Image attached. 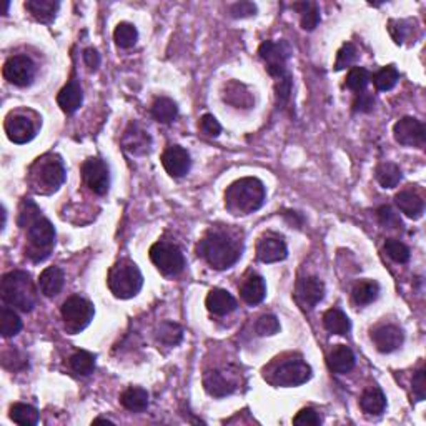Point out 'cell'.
Instances as JSON below:
<instances>
[{
    "mask_svg": "<svg viewBox=\"0 0 426 426\" xmlns=\"http://www.w3.org/2000/svg\"><path fill=\"white\" fill-rule=\"evenodd\" d=\"M240 297L243 298V302L248 305H258L262 303L267 297V285L265 280L260 275H251L248 277L243 285L240 287Z\"/></svg>",
    "mask_w": 426,
    "mask_h": 426,
    "instance_id": "obj_25",
    "label": "cell"
},
{
    "mask_svg": "<svg viewBox=\"0 0 426 426\" xmlns=\"http://www.w3.org/2000/svg\"><path fill=\"white\" fill-rule=\"evenodd\" d=\"M295 295L303 309H315L325 297V285L317 277H306L298 282Z\"/></svg>",
    "mask_w": 426,
    "mask_h": 426,
    "instance_id": "obj_17",
    "label": "cell"
},
{
    "mask_svg": "<svg viewBox=\"0 0 426 426\" xmlns=\"http://www.w3.org/2000/svg\"><path fill=\"white\" fill-rule=\"evenodd\" d=\"M205 303H207L208 311L213 315H218V317H223V315H228L236 310V300L223 288H213L210 293L207 295Z\"/></svg>",
    "mask_w": 426,
    "mask_h": 426,
    "instance_id": "obj_21",
    "label": "cell"
},
{
    "mask_svg": "<svg viewBox=\"0 0 426 426\" xmlns=\"http://www.w3.org/2000/svg\"><path fill=\"white\" fill-rule=\"evenodd\" d=\"M181 338H183V330L175 322H164L157 328V340L165 346H177Z\"/></svg>",
    "mask_w": 426,
    "mask_h": 426,
    "instance_id": "obj_35",
    "label": "cell"
},
{
    "mask_svg": "<svg viewBox=\"0 0 426 426\" xmlns=\"http://www.w3.org/2000/svg\"><path fill=\"white\" fill-rule=\"evenodd\" d=\"M122 145L132 155H145L152 147V139L147 130L142 128L139 124H130L122 137Z\"/></svg>",
    "mask_w": 426,
    "mask_h": 426,
    "instance_id": "obj_19",
    "label": "cell"
},
{
    "mask_svg": "<svg viewBox=\"0 0 426 426\" xmlns=\"http://www.w3.org/2000/svg\"><path fill=\"white\" fill-rule=\"evenodd\" d=\"M10 420L22 426H34L38 423V412L32 405L14 403L10 406Z\"/></svg>",
    "mask_w": 426,
    "mask_h": 426,
    "instance_id": "obj_34",
    "label": "cell"
},
{
    "mask_svg": "<svg viewBox=\"0 0 426 426\" xmlns=\"http://www.w3.org/2000/svg\"><path fill=\"white\" fill-rule=\"evenodd\" d=\"M150 260L167 277L179 275L185 268V256L177 245L168 242H157L150 248Z\"/></svg>",
    "mask_w": 426,
    "mask_h": 426,
    "instance_id": "obj_9",
    "label": "cell"
},
{
    "mask_svg": "<svg viewBox=\"0 0 426 426\" xmlns=\"http://www.w3.org/2000/svg\"><path fill=\"white\" fill-rule=\"evenodd\" d=\"M152 115L160 124H172L177 115H179V106H177L172 98H157L152 105Z\"/></svg>",
    "mask_w": 426,
    "mask_h": 426,
    "instance_id": "obj_31",
    "label": "cell"
},
{
    "mask_svg": "<svg viewBox=\"0 0 426 426\" xmlns=\"http://www.w3.org/2000/svg\"><path fill=\"white\" fill-rule=\"evenodd\" d=\"M65 283V275L64 271L58 267H49L42 271L41 277H38V288L45 297L52 298L57 297L62 291Z\"/></svg>",
    "mask_w": 426,
    "mask_h": 426,
    "instance_id": "obj_23",
    "label": "cell"
},
{
    "mask_svg": "<svg viewBox=\"0 0 426 426\" xmlns=\"http://www.w3.org/2000/svg\"><path fill=\"white\" fill-rule=\"evenodd\" d=\"M60 3L52 0H29L25 2V9L34 15L35 21L42 23H50L55 19Z\"/></svg>",
    "mask_w": 426,
    "mask_h": 426,
    "instance_id": "obj_28",
    "label": "cell"
},
{
    "mask_svg": "<svg viewBox=\"0 0 426 426\" xmlns=\"http://www.w3.org/2000/svg\"><path fill=\"white\" fill-rule=\"evenodd\" d=\"M377 180L383 188H394L401 180V170L396 164L385 161L377 167Z\"/></svg>",
    "mask_w": 426,
    "mask_h": 426,
    "instance_id": "obj_36",
    "label": "cell"
},
{
    "mask_svg": "<svg viewBox=\"0 0 426 426\" xmlns=\"http://www.w3.org/2000/svg\"><path fill=\"white\" fill-rule=\"evenodd\" d=\"M82 102H84V92H82V87L75 78L70 80L57 96L58 106H60L65 113H69V115L80 109Z\"/></svg>",
    "mask_w": 426,
    "mask_h": 426,
    "instance_id": "obj_22",
    "label": "cell"
},
{
    "mask_svg": "<svg viewBox=\"0 0 426 426\" xmlns=\"http://www.w3.org/2000/svg\"><path fill=\"white\" fill-rule=\"evenodd\" d=\"M260 57L267 64L268 74L273 78H282L288 75L287 72V60L290 58V45L285 41H267L260 45L258 49Z\"/></svg>",
    "mask_w": 426,
    "mask_h": 426,
    "instance_id": "obj_10",
    "label": "cell"
},
{
    "mask_svg": "<svg viewBox=\"0 0 426 426\" xmlns=\"http://www.w3.org/2000/svg\"><path fill=\"white\" fill-rule=\"evenodd\" d=\"M5 133L14 144H29L35 137V125L27 117L14 115L5 120Z\"/></svg>",
    "mask_w": 426,
    "mask_h": 426,
    "instance_id": "obj_20",
    "label": "cell"
},
{
    "mask_svg": "<svg viewBox=\"0 0 426 426\" xmlns=\"http://www.w3.org/2000/svg\"><path fill=\"white\" fill-rule=\"evenodd\" d=\"M236 380L227 370H213L203 377V386L208 394L215 398H223L232 394L236 390Z\"/></svg>",
    "mask_w": 426,
    "mask_h": 426,
    "instance_id": "obj_16",
    "label": "cell"
},
{
    "mask_svg": "<svg viewBox=\"0 0 426 426\" xmlns=\"http://www.w3.org/2000/svg\"><path fill=\"white\" fill-rule=\"evenodd\" d=\"M106 283H109L113 297L128 300L140 293L142 287H144V275L135 263L125 258L110 268Z\"/></svg>",
    "mask_w": 426,
    "mask_h": 426,
    "instance_id": "obj_5",
    "label": "cell"
},
{
    "mask_svg": "<svg viewBox=\"0 0 426 426\" xmlns=\"http://www.w3.org/2000/svg\"><path fill=\"white\" fill-rule=\"evenodd\" d=\"M288 255V248L285 240L277 234H267L258 240L256 245V256L263 263H277L285 260Z\"/></svg>",
    "mask_w": 426,
    "mask_h": 426,
    "instance_id": "obj_15",
    "label": "cell"
},
{
    "mask_svg": "<svg viewBox=\"0 0 426 426\" xmlns=\"http://www.w3.org/2000/svg\"><path fill=\"white\" fill-rule=\"evenodd\" d=\"M323 325L333 335H346L352 328L348 317L340 309H331L323 315Z\"/></svg>",
    "mask_w": 426,
    "mask_h": 426,
    "instance_id": "obj_30",
    "label": "cell"
},
{
    "mask_svg": "<svg viewBox=\"0 0 426 426\" xmlns=\"http://www.w3.org/2000/svg\"><path fill=\"white\" fill-rule=\"evenodd\" d=\"M199 128L200 132L207 137H218L220 132H222V125H220L218 120L210 115V113H205V115L200 118Z\"/></svg>",
    "mask_w": 426,
    "mask_h": 426,
    "instance_id": "obj_47",
    "label": "cell"
},
{
    "mask_svg": "<svg viewBox=\"0 0 426 426\" xmlns=\"http://www.w3.org/2000/svg\"><path fill=\"white\" fill-rule=\"evenodd\" d=\"M98 423L112 425V423H113V421H110V420H105V418H97V420H93V425H98Z\"/></svg>",
    "mask_w": 426,
    "mask_h": 426,
    "instance_id": "obj_54",
    "label": "cell"
},
{
    "mask_svg": "<svg viewBox=\"0 0 426 426\" xmlns=\"http://www.w3.org/2000/svg\"><path fill=\"white\" fill-rule=\"evenodd\" d=\"M255 330L260 337H271V335L280 331L278 318L275 317V315H263V317H260L258 322H256Z\"/></svg>",
    "mask_w": 426,
    "mask_h": 426,
    "instance_id": "obj_44",
    "label": "cell"
},
{
    "mask_svg": "<svg viewBox=\"0 0 426 426\" xmlns=\"http://www.w3.org/2000/svg\"><path fill=\"white\" fill-rule=\"evenodd\" d=\"M27 255L34 262H43L55 245V228L47 218H38L27 228Z\"/></svg>",
    "mask_w": 426,
    "mask_h": 426,
    "instance_id": "obj_6",
    "label": "cell"
},
{
    "mask_svg": "<svg viewBox=\"0 0 426 426\" xmlns=\"http://www.w3.org/2000/svg\"><path fill=\"white\" fill-rule=\"evenodd\" d=\"M22 330V320L14 310L3 306L0 311V333L3 338L15 337Z\"/></svg>",
    "mask_w": 426,
    "mask_h": 426,
    "instance_id": "obj_37",
    "label": "cell"
},
{
    "mask_svg": "<svg viewBox=\"0 0 426 426\" xmlns=\"http://www.w3.org/2000/svg\"><path fill=\"white\" fill-rule=\"evenodd\" d=\"M82 177L87 187L97 195H105L110 188V173L104 160L92 157L82 165Z\"/></svg>",
    "mask_w": 426,
    "mask_h": 426,
    "instance_id": "obj_13",
    "label": "cell"
},
{
    "mask_svg": "<svg viewBox=\"0 0 426 426\" xmlns=\"http://www.w3.org/2000/svg\"><path fill=\"white\" fill-rule=\"evenodd\" d=\"M328 366L331 372L345 374L355 366V355L346 345H337L328 355Z\"/></svg>",
    "mask_w": 426,
    "mask_h": 426,
    "instance_id": "obj_26",
    "label": "cell"
},
{
    "mask_svg": "<svg viewBox=\"0 0 426 426\" xmlns=\"http://www.w3.org/2000/svg\"><path fill=\"white\" fill-rule=\"evenodd\" d=\"M275 90H277L278 106L287 105V102L290 100V93H291V75L288 74L285 75V77L278 78L277 85H275Z\"/></svg>",
    "mask_w": 426,
    "mask_h": 426,
    "instance_id": "obj_49",
    "label": "cell"
},
{
    "mask_svg": "<svg viewBox=\"0 0 426 426\" xmlns=\"http://www.w3.org/2000/svg\"><path fill=\"white\" fill-rule=\"evenodd\" d=\"M62 318H64L65 328L69 333H80L92 322L93 305L89 300L74 295V297L67 298L62 305Z\"/></svg>",
    "mask_w": 426,
    "mask_h": 426,
    "instance_id": "obj_7",
    "label": "cell"
},
{
    "mask_svg": "<svg viewBox=\"0 0 426 426\" xmlns=\"http://www.w3.org/2000/svg\"><path fill=\"white\" fill-rule=\"evenodd\" d=\"M372 340L377 346L378 352L381 353H393L403 345L405 335L403 330L394 325H383L377 328L372 333Z\"/></svg>",
    "mask_w": 426,
    "mask_h": 426,
    "instance_id": "obj_18",
    "label": "cell"
},
{
    "mask_svg": "<svg viewBox=\"0 0 426 426\" xmlns=\"http://www.w3.org/2000/svg\"><path fill=\"white\" fill-rule=\"evenodd\" d=\"M38 218H41V208H38L32 200H23L21 210H19L17 223L21 225L22 228H29L30 225Z\"/></svg>",
    "mask_w": 426,
    "mask_h": 426,
    "instance_id": "obj_43",
    "label": "cell"
},
{
    "mask_svg": "<svg viewBox=\"0 0 426 426\" xmlns=\"http://www.w3.org/2000/svg\"><path fill=\"white\" fill-rule=\"evenodd\" d=\"M84 62L90 70H97L100 65V55L96 49H87L84 52Z\"/></svg>",
    "mask_w": 426,
    "mask_h": 426,
    "instance_id": "obj_53",
    "label": "cell"
},
{
    "mask_svg": "<svg viewBox=\"0 0 426 426\" xmlns=\"http://www.w3.org/2000/svg\"><path fill=\"white\" fill-rule=\"evenodd\" d=\"M370 82V72L366 69H363V67H353L352 70H350L348 75H346V89H350L352 92H365L366 85H368Z\"/></svg>",
    "mask_w": 426,
    "mask_h": 426,
    "instance_id": "obj_41",
    "label": "cell"
},
{
    "mask_svg": "<svg viewBox=\"0 0 426 426\" xmlns=\"http://www.w3.org/2000/svg\"><path fill=\"white\" fill-rule=\"evenodd\" d=\"M378 295H380V285L374 280H363L353 288V302L360 306L373 303Z\"/></svg>",
    "mask_w": 426,
    "mask_h": 426,
    "instance_id": "obj_32",
    "label": "cell"
},
{
    "mask_svg": "<svg viewBox=\"0 0 426 426\" xmlns=\"http://www.w3.org/2000/svg\"><path fill=\"white\" fill-rule=\"evenodd\" d=\"M357 58V49H355L353 43H345L341 47L340 52H338L337 62H335V70H343L346 67H350Z\"/></svg>",
    "mask_w": 426,
    "mask_h": 426,
    "instance_id": "obj_45",
    "label": "cell"
},
{
    "mask_svg": "<svg viewBox=\"0 0 426 426\" xmlns=\"http://www.w3.org/2000/svg\"><path fill=\"white\" fill-rule=\"evenodd\" d=\"M378 218H380V223L383 225V227L388 228L403 227V223H401L400 220V215H398L392 207H388V205H383V207L378 208Z\"/></svg>",
    "mask_w": 426,
    "mask_h": 426,
    "instance_id": "obj_46",
    "label": "cell"
},
{
    "mask_svg": "<svg viewBox=\"0 0 426 426\" xmlns=\"http://www.w3.org/2000/svg\"><path fill=\"white\" fill-rule=\"evenodd\" d=\"M394 203H396V207L400 208V212L405 213L408 218L418 220L423 216L425 203H423V200H421V197L416 195V193H413L410 190H403V192L396 193V197H394Z\"/></svg>",
    "mask_w": 426,
    "mask_h": 426,
    "instance_id": "obj_24",
    "label": "cell"
},
{
    "mask_svg": "<svg viewBox=\"0 0 426 426\" xmlns=\"http://www.w3.org/2000/svg\"><path fill=\"white\" fill-rule=\"evenodd\" d=\"M69 363L70 368H72L75 373L82 374V377H87V374L93 373V370H96V357H93L92 353L84 352V350L74 353L72 357H70Z\"/></svg>",
    "mask_w": 426,
    "mask_h": 426,
    "instance_id": "obj_40",
    "label": "cell"
},
{
    "mask_svg": "<svg viewBox=\"0 0 426 426\" xmlns=\"http://www.w3.org/2000/svg\"><path fill=\"white\" fill-rule=\"evenodd\" d=\"M113 38H115V43L120 49H130L139 41V32H137L135 25H132V23L120 22L117 25L115 32H113Z\"/></svg>",
    "mask_w": 426,
    "mask_h": 426,
    "instance_id": "obj_39",
    "label": "cell"
},
{
    "mask_svg": "<svg viewBox=\"0 0 426 426\" xmlns=\"http://www.w3.org/2000/svg\"><path fill=\"white\" fill-rule=\"evenodd\" d=\"M120 403L125 410L133 413H142L148 408V393L147 390L140 388V386H132V388L125 390L120 396Z\"/></svg>",
    "mask_w": 426,
    "mask_h": 426,
    "instance_id": "obj_27",
    "label": "cell"
},
{
    "mask_svg": "<svg viewBox=\"0 0 426 426\" xmlns=\"http://www.w3.org/2000/svg\"><path fill=\"white\" fill-rule=\"evenodd\" d=\"M267 199L265 185L254 177L234 181L225 192V207L232 215H250L263 207Z\"/></svg>",
    "mask_w": 426,
    "mask_h": 426,
    "instance_id": "obj_1",
    "label": "cell"
},
{
    "mask_svg": "<svg viewBox=\"0 0 426 426\" xmlns=\"http://www.w3.org/2000/svg\"><path fill=\"white\" fill-rule=\"evenodd\" d=\"M200 256L207 260V263L215 270H227L234 267L242 256V245L230 236L220 234V232H212L207 236L200 240L199 248H197Z\"/></svg>",
    "mask_w": 426,
    "mask_h": 426,
    "instance_id": "obj_2",
    "label": "cell"
},
{
    "mask_svg": "<svg viewBox=\"0 0 426 426\" xmlns=\"http://www.w3.org/2000/svg\"><path fill=\"white\" fill-rule=\"evenodd\" d=\"M311 378V366L302 358H291L280 363V366L273 370L270 381L275 386H283V388H293L306 383Z\"/></svg>",
    "mask_w": 426,
    "mask_h": 426,
    "instance_id": "obj_8",
    "label": "cell"
},
{
    "mask_svg": "<svg viewBox=\"0 0 426 426\" xmlns=\"http://www.w3.org/2000/svg\"><path fill=\"white\" fill-rule=\"evenodd\" d=\"M385 251L388 254V256L392 260H394L396 263H406L410 260V248L405 245L403 242L400 240H394V238H388L385 242Z\"/></svg>",
    "mask_w": 426,
    "mask_h": 426,
    "instance_id": "obj_42",
    "label": "cell"
},
{
    "mask_svg": "<svg viewBox=\"0 0 426 426\" xmlns=\"http://www.w3.org/2000/svg\"><path fill=\"white\" fill-rule=\"evenodd\" d=\"M300 14V21H302V27L305 30H315V27L320 23V9L315 2H298L291 5Z\"/></svg>",
    "mask_w": 426,
    "mask_h": 426,
    "instance_id": "obj_33",
    "label": "cell"
},
{
    "mask_svg": "<svg viewBox=\"0 0 426 426\" xmlns=\"http://www.w3.org/2000/svg\"><path fill=\"white\" fill-rule=\"evenodd\" d=\"M3 77L12 85L27 87L35 78V64L27 55H14L3 65Z\"/></svg>",
    "mask_w": 426,
    "mask_h": 426,
    "instance_id": "obj_12",
    "label": "cell"
},
{
    "mask_svg": "<svg viewBox=\"0 0 426 426\" xmlns=\"http://www.w3.org/2000/svg\"><path fill=\"white\" fill-rule=\"evenodd\" d=\"M293 425L297 426H318L322 425V416L313 408H305L293 418Z\"/></svg>",
    "mask_w": 426,
    "mask_h": 426,
    "instance_id": "obj_48",
    "label": "cell"
},
{
    "mask_svg": "<svg viewBox=\"0 0 426 426\" xmlns=\"http://www.w3.org/2000/svg\"><path fill=\"white\" fill-rule=\"evenodd\" d=\"M30 181L37 193L49 195V193L57 192L65 181L64 161L54 153L41 157L30 168Z\"/></svg>",
    "mask_w": 426,
    "mask_h": 426,
    "instance_id": "obj_4",
    "label": "cell"
},
{
    "mask_svg": "<svg viewBox=\"0 0 426 426\" xmlns=\"http://www.w3.org/2000/svg\"><path fill=\"white\" fill-rule=\"evenodd\" d=\"M413 394H415L416 401H423L426 396V374L425 370H418L413 377Z\"/></svg>",
    "mask_w": 426,
    "mask_h": 426,
    "instance_id": "obj_52",
    "label": "cell"
},
{
    "mask_svg": "<svg viewBox=\"0 0 426 426\" xmlns=\"http://www.w3.org/2000/svg\"><path fill=\"white\" fill-rule=\"evenodd\" d=\"M398 80H400V74H398L396 67L394 65H386L373 75V84L380 92H388V90H392L393 87L398 84Z\"/></svg>",
    "mask_w": 426,
    "mask_h": 426,
    "instance_id": "obj_38",
    "label": "cell"
},
{
    "mask_svg": "<svg viewBox=\"0 0 426 426\" xmlns=\"http://www.w3.org/2000/svg\"><path fill=\"white\" fill-rule=\"evenodd\" d=\"M0 295L7 305L22 311H32L37 305V288L27 271L15 270L3 275L0 283Z\"/></svg>",
    "mask_w": 426,
    "mask_h": 426,
    "instance_id": "obj_3",
    "label": "cell"
},
{
    "mask_svg": "<svg viewBox=\"0 0 426 426\" xmlns=\"http://www.w3.org/2000/svg\"><path fill=\"white\" fill-rule=\"evenodd\" d=\"M393 135L394 140L405 147L423 148L426 144L425 124L413 117H403L398 120L393 127Z\"/></svg>",
    "mask_w": 426,
    "mask_h": 426,
    "instance_id": "obj_11",
    "label": "cell"
},
{
    "mask_svg": "<svg viewBox=\"0 0 426 426\" xmlns=\"http://www.w3.org/2000/svg\"><path fill=\"white\" fill-rule=\"evenodd\" d=\"M360 406L366 415H381L386 408V396L380 388H368L361 394Z\"/></svg>",
    "mask_w": 426,
    "mask_h": 426,
    "instance_id": "obj_29",
    "label": "cell"
},
{
    "mask_svg": "<svg viewBox=\"0 0 426 426\" xmlns=\"http://www.w3.org/2000/svg\"><path fill=\"white\" fill-rule=\"evenodd\" d=\"M255 14H256V5L251 2H238L230 7V15L235 19L251 17V15Z\"/></svg>",
    "mask_w": 426,
    "mask_h": 426,
    "instance_id": "obj_51",
    "label": "cell"
},
{
    "mask_svg": "<svg viewBox=\"0 0 426 426\" xmlns=\"http://www.w3.org/2000/svg\"><path fill=\"white\" fill-rule=\"evenodd\" d=\"M161 165H164L168 175L173 177V179H180V177H185L190 172V153L180 145H172L161 155Z\"/></svg>",
    "mask_w": 426,
    "mask_h": 426,
    "instance_id": "obj_14",
    "label": "cell"
},
{
    "mask_svg": "<svg viewBox=\"0 0 426 426\" xmlns=\"http://www.w3.org/2000/svg\"><path fill=\"white\" fill-rule=\"evenodd\" d=\"M374 106V97L370 92H360L357 93V98L353 102L355 112H372Z\"/></svg>",
    "mask_w": 426,
    "mask_h": 426,
    "instance_id": "obj_50",
    "label": "cell"
}]
</instances>
